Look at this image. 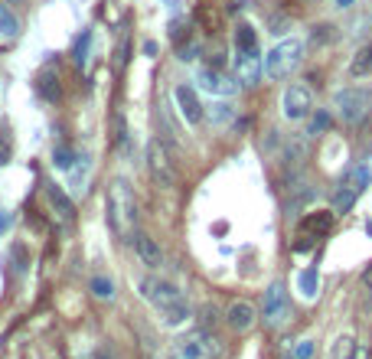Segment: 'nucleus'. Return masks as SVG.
I'll use <instances>...</instances> for the list:
<instances>
[{"label":"nucleus","mask_w":372,"mask_h":359,"mask_svg":"<svg viewBox=\"0 0 372 359\" xmlns=\"http://www.w3.org/2000/svg\"><path fill=\"white\" fill-rule=\"evenodd\" d=\"M372 72V43L369 46H359L356 56H353V62H349V76L353 79H363Z\"/></svg>","instance_id":"nucleus-18"},{"label":"nucleus","mask_w":372,"mask_h":359,"mask_svg":"<svg viewBox=\"0 0 372 359\" xmlns=\"http://www.w3.org/2000/svg\"><path fill=\"white\" fill-rule=\"evenodd\" d=\"M173 101H177V111H180V118H183L186 124H202V101H200V95H196V89L193 85H186V82H180L177 89H173Z\"/></svg>","instance_id":"nucleus-12"},{"label":"nucleus","mask_w":372,"mask_h":359,"mask_svg":"<svg viewBox=\"0 0 372 359\" xmlns=\"http://www.w3.org/2000/svg\"><path fill=\"white\" fill-rule=\"evenodd\" d=\"M353 4H356V0H334L336 10H346V7H353Z\"/></svg>","instance_id":"nucleus-34"},{"label":"nucleus","mask_w":372,"mask_h":359,"mask_svg":"<svg viewBox=\"0 0 372 359\" xmlns=\"http://www.w3.org/2000/svg\"><path fill=\"white\" fill-rule=\"evenodd\" d=\"M281 111H284L287 121H304L314 111V95H310L307 85H287L284 95H281Z\"/></svg>","instance_id":"nucleus-8"},{"label":"nucleus","mask_w":372,"mask_h":359,"mask_svg":"<svg viewBox=\"0 0 372 359\" xmlns=\"http://www.w3.org/2000/svg\"><path fill=\"white\" fill-rule=\"evenodd\" d=\"M353 359H372V353L366 350V346H359V343H356V353H353Z\"/></svg>","instance_id":"nucleus-32"},{"label":"nucleus","mask_w":372,"mask_h":359,"mask_svg":"<svg viewBox=\"0 0 372 359\" xmlns=\"http://www.w3.org/2000/svg\"><path fill=\"white\" fill-rule=\"evenodd\" d=\"M88 359H115V356H111L108 350H98V353H92V356H88Z\"/></svg>","instance_id":"nucleus-35"},{"label":"nucleus","mask_w":372,"mask_h":359,"mask_svg":"<svg viewBox=\"0 0 372 359\" xmlns=\"http://www.w3.org/2000/svg\"><path fill=\"white\" fill-rule=\"evenodd\" d=\"M46 199H49V209H53L56 226L69 232L72 226H76V206H72V199L66 196V190H62L59 183H49L46 186Z\"/></svg>","instance_id":"nucleus-11"},{"label":"nucleus","mask_w":372,"mask_h":359,"mask_svg":"<svg viewBox=\"0 0 372 359\" xmlns=\"http://www.w3.org/2000/svg\"><path fill=\"white\" fill-rule=\"evenodd\" d=\"M14 157V144H10V138H7V131H0V167Z\"/></svg>","instance_id":"nucleus-28"},{"label":"nucleus","mask_w":372,"mask_h":359,"mask_svg":"<svg viewBox=\"0 0 372 359\" xmlns=\"http://www.w3.org/2000/svg\"><path fill=\"white\" fill-rule=\"evenodd\" d=\"M255 320H258V313L248 300H232L229 310H225V323H229L235 333H248V330L255 327Z\"/></svg>","instance_id":"nucleus-14"},{"label":"nucleus","mask_w":372,"mask_h":359,"mask_svg":"<svg viewBox=\"0 0 372 359\" xmlns=\"http://www.w3.org/2000/svg\"><path fill=\"white\" fill-rule=\"evenodd\" d=\"M356 199H359V193H353L346 183H340L334 193V213H349V209L356 206Z\"/></svg>","instance_id":"nucleus-21"},{"label":"nucleus","mask_w":372,"mask_h":359,"mask_svg":"<svg viewBox=\"0 0 372 359\" xmlns=\"http://www.w3.org/2000/svg\"><path fill=\"white\" fill-rule=\"evenodd\" d=\"M14 229V213H0V238Z\"/></svg>","instance_id":"nucleus-31"},{"label":"nucleus","mask_w":372,"mask_h":359,"mask_svg":"<svg viewBox=\"0 0 372 359\" xmlns=\"http://www.w3.org/2000/svg\"><path fill=\"white\" fill-rule=\"evenodd\" d=\"M301 62H304V39L287 36V39H281V43H274V46L268 49V56H264V76L278 82V79L291 76Z\"/></svg>","instance_id":"nucleus-3"},{"label":"nucleus","mask_w":372,"mask_h":359,"mask_svg":"<svg viewBox=\"0 0 372 359\" xmlns=\"http://www.w3.org/2000/svg\"><path fill=\"white\" fill-rule=\"evenodd\" d=\"M297 290H301L304 300H314L320 290V271L317 268H304L301 275H297Z\"/></svg>","instance_id":"nucleus-17"},{"label":"nucleus","mask_w":372,"mask_h":359,"mask_svg":"<svg viewBox=\"0 0 372 359\" xmlns=\"http://www.w3.org/2000/svg\"><path fill=\"white\" fill-rule=\"evenodd\" d=\"M148 170L154 176L157 186H173L177 183V161L170 157V147L160 138H154L148 144Z\"/></svg>","instance_id":"nucleus-5"},{"label":"nucleus","mask_w":372,"mask_h":359,"mask_svg":"<svg viewBox=\"0 0 372 359\" xmlns=\"http://www.w3.org/2000/svg\"><path fill=\"white\" fill-rule=\"evenodd\" d=\"M16 33H20V20L14 16V10H7L4 4H0V36L14 39Z\"/></svg>","instance_id":"nucleus-23"},{"label":"nucleus","mask_w":372,"mask_h":359,"mask_svg":"<svg viewBox=\"0 0 372 359\" xmlns=\"http://www.w3.org/2000/svg\"><path fill=\"white\" fill-rule=\"evenodd\" d=\"M353 353H356V340H353V336H340L330 359H353Z\"/></svg>","instance_id":"nucleus-25"},{"label":"nucleus","mask_w":372,"mask_h":359,"mask_svg":"<svg viewBox=\"0 0 372 359\" xmlns=\"http://www.w3.org/2000/svg\"><path fill=\"white\" fill-rule=\"evenodd\" d=\"M88 288H92V294H95L98 300H115V281H111V278L95 275Z\"/></svg>","instance_id":"nucleus-22"},{"label":"nucleus","mask_w":372,"mask_h":359,"mask_svg":"<svg viewBox=\"0 0 372 359\" xmlns=\"http://www.w3.org/2000/svg\"><path fill=\"white\" fill-rule=\"evenodd\" d=\"M105 209H108V226L118 238H131L134 226H138V196H134L131 183L128 180H115L108 186V199H105Z\"/></svg>","instance_id":"nucleus-2"},{"label":"nucleus","mask_w":372,"mask_h":359,"mask_svg":"<svg viewBox=\"0 0 372 359\" xmlns=\"http://www.w3.org/2000/svg\"><path fill=\"white\" fill-rule=\"evenodd\" d=\"M212 336H206V333H186V336H180L177 343L170 346V353H167V359H212Z\"/></svg>","instance_id":"nucleus-9"},{"label":"nucleus","mask_w":372,"mask_h":359,"mask_svg":"<svg viewBox=\"0 0 372 359\" xmlns=\"http://www.w3.org/2000/svg\"><path fill=\"white\" fill-rule=\"evenodd\" d=\"M330 232H334V213H326V209L307 213L301 219V226H297V238H301V242H297L294 248H297V252H304V248H310L314 242L326 238Z\"/></svg>","instance_id":"nucleus-6"},{"label":"nucleus","mask_w":372,"mask_h":359,"mask_svg":"<svg viewBox=\"0 0 372 359\" xmlns=\"http://www.w3.org/2000/svg\"><path fill=\"white\" fill-rule=\"evenodd\" d=\"M245 49H258V33L252 24L235 26V53H245Z\"/></svg>","instance_id":"nucleus-20"},{"label":"nucleus","mask_w":372,"mask_h":359,"mask_svg":"<svg viewBox=\"0 0 372 359\" xmlns=\"http://www.w3.org/2000/svg\"><path fill=\"white\" fill-rule=\"evenodd\" d=\"M310 356H314V340H301L291 353V359H310Z\"/></svg>","instance_id":"nucleus-29"},{"label":"nucleus","mask_w":372,"mask_h":359,"mask_svg":"<svg viewBox=\"0 0 372 359\" xmlns=\"http://www.w3.org/2000/svg\"><path fill=\"white\" fill-rule=\"evenodd\" d=\"M196 82H200L202 92H210V95H235V89H239L235 79H229L219 69H206V66L196 69Z\"/></svg>","instance_id":"nucleus-13"},{"label":"nucleus","mask_w":372,"mask_h":359,"mask_svg":"<svg viewBox=\"0 0 372 359\" xmlns=\"http://www.w3.org/2000/svg\"><path fill=\"white\" fill-rule=\"evenodd\" d=\"M264 327L278 330L281 323L291 317V300H287V290L281 281H272L268 284V290H264Z\"/></svg>","instance_id":"nucleus-7"},{"label":"nucleus","mask_w":372,"mask_h":359,"mask_svg":"<svg viewBox=\"0 0 372 359\" xmlns=\"http://www.w3.org/2000/svg\"><path fill=\"white\" fill-rule=\"evenodd\" d=\"M326 128H330V115H326V111H320V115L310 121V131H307V134H324Z\"/></svg>","instance_id":"nucleus-30"},{"label":"nucleus","mask_w":372,"mask_h":359,"mask_svg":"<svg viewBox=\"0 0 372 359\" xmlns=\"http://www.w3.org/2000/svg\"><path fill=\"white\" fill-rule=\"evenodd\" d=\"M134 252H138V258L144 261L148 268H160L163 265L160 245H157L150 236H144V232H138V236H134Z\"/></svg>","instance_id":"nucleus-15"},{"label":"nucleus","mask_w":372,"mask_h":359,"mask_svg":"<svg viewBox=\"0 0 372 359\" xmlns=\"http://www.w3.org/2000/svg\"><path fill=\"white\" fill-rule=\"evenodd\" d=\"M76 161H78V157L69 151V147H56V151H53V163L59 170H72V163H76Z\"/></svg>","instance_id":"nucleus-26"},{"label":"nucleus","mask_w":372,"mask_h":359,"mask_svg":"<svg viewBox=\"0 0 372 359\" xmlns=\"http://www.w3.org/2000/svg\"><path fill=\"white\" fill-rule=\"evenodd\" d=\"M369 105H372V92H366V89H340V92L334 95L336 115L346 124L363 121V118L369 115Z\"/></svg>","instance_id":"nucleus-4"},{"label":"nucleus","mask_w":372,"mask_h":359,"mask_svg":"<svg viewBox=\"0 0 372 359\" xmlns=\"http://www.w3.org/2000/svg\"><path fill=\"white\" fill-rule=\"evenodd\" d=\"M262 72H264V59H262V49H245V53H235V82L242 89H255L262 82Z\"/></svg>","instance_id":"nucleus-10"},{"label":"nucleus","mask_w":372,"mask_h":359,"mask_svg":"<svg viewBox=\"0 0 372 359\" xmlns=\"http://www.w3.org/2000/svg\"><path fill=\"white\" fill-rule=\"evenodd\" d=\"M140 298L154 307V313L160 317V323H167V327H180V323L190 317L186 294L173 281H167V278H160V275L140 278Z\"/></svg>","instance_id":"nucleus-1"},{"label":"nucleus","mask_w":372,"mask_h":359,"mask_svg":"<svg viewBox=\"0 0 372 359\" xmlns=\"http://www.w3.org/2000/svg\"><path fill=\"white\" fill-rule=\"evenodd\" d=\"M36 92L43 95L46 101H56L59 98V76H56L53 69H43L36 79Z\"/></svg>","instance_id":"nucleus-19"},{"label":"nucleus","mask_w":372,"mask_h":359,"mask_svg":"<svg viewBox=\"0 0 372 359\" xmlns=\"http://www.w3.org/2000/svg\"><path fill=\"white\" fill-rule=\"evenodd\" d=\"M363 284L372 290V261H369V268H366V271H363Z\"/></svg>","instance_id":"nucleus-33"},{"label":"nucleus","mask_w":372,"mask_h":359,"mask_svg":"<svg viewBox=\"0 0 372 359\" xmlns=\"http://www.w3.org/2000/svg\"><path fill=\"white\" fill-rule=\"evenodd\" d=\"M196 20L206 26V33H216L219 30V14H216V10L210 14V4H200V10H196Z\"/></svg>","instance_id":"nucleus-24"},{"label":"nucleus","mask_w":372,"mask_h":359,"mask_svg":"<svg viewBox=\"0 0 372 359\" xmlns=\"http://www.w3.org/2000/svg\"><path fill=\"white\" fill-rule=\"evenodd\" d=\"M88 43H92V33H82V39L76 43V66H86L88 62Z\"/></svg>","instance_id":"nucleus-27"},{"label":"nucleus","mask_w":372,"mask_h":359,"mask_svg":"<svg viewBox=\"0 0 372 359\" xmlns=\"http://www.w3.org/2000/svg\"><path fill=\"white\" fill-rule=\"evenodd\" d=\"M340 183H346L353 193H359V196H363V193L369 190V183H372V167H369V163H353V167L343 173Z\"/></svg>","instance_id":"nucleus-16"}]
</instances>
